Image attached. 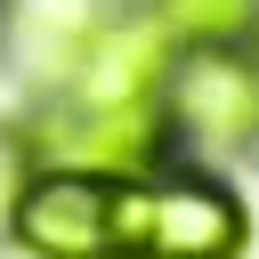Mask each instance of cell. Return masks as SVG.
<instances>
[{
  "label": "cell",
  "mask_w": 259,
  "mask_h": 259,
  "mask_svg": "<svg viewBox=\"0 0 259 259\" xmlns=\"http://www.w3.org/2000/svg\"><path fill=\"white\" fill-rule=\"evenodd\" d=\"M24 170H32V162H24V146H16V138H0V227H8V202H16Z\"/></svg>",
  "instance_id": "obj_6"
},
{
  "label": "cell",
  "mask_w": 259,
  "mask_h": 259,
  "mask_svg": "<svg viewBox=\"0 0 259 259\" xmlns=\"http://www.w3.org/2000/svg\"><path fill=\"white\" fill-rule=\"evenodd\" d=\"M24 162L32 170H97V178H138V170H162L178 154V130H170V105L162 97H138V105H81V97H40L32 121L16 130Z\"/></svg>",
  "instance_id": "obj_2"
},
{
  "label": "cell",
  "mask_w": 259,
  "mask_h": 259,
  "mask_svg": "<svg viewBox=\"0 0 259 259\" xmlns=\"http://www.w3.org/2000/svg\"><path fill=\"white\" fill-rule=\"evenodd\" d=\"M178 49L202 40H259V0H146Z\"/></svg>",
  "instance_id": "obj_5"
},
{
  "label": "cell",
  "mask_w": 259,
  "mask_h": 259,
  "mask_svg": "<svg viewBox=\"0 0 259 259\" xmlns=\"http://www.w3.org/2000/svg\"><path fill=\"white\" fill-rule=\"evenodd\" d=\"M8 243L24 259H113V178L24 170L16 202H8Z\"/></svg>",
  "instance_id": "obj_4"
},
{
  "label": "cell",
  "mask_w": 259,
  "mask_h": 259,
  "mask_svg": "<svg viewBox=\"0 0 259 259\" xmlns=\"http://www.w3.org/2000/svg\"><path fill=\"white\" fill-rule=\"evenodd\" d=\"M162 105H170L178 154H202V162L251 154L259 146V40L178 49L170 57V81H162Z\"/></svg>",
  "instance_id": "obj_3"
},
{
  "label": "cell",
  "mask_w": 259,
  "mask_h": 259,
  "mask_svg": "<svg viewBox=\"0 0 259 259\" xmlns=\"http://www.w3.org/2000/svg\"><path fill=\"white\" fill-rule=\"evenodd\" d=\"M243 251L251 210L202 154H170L162 170L113 178V259H243Z\"/></svg>",
  "instance_id": "obj_1"
}]
</instances>
